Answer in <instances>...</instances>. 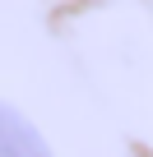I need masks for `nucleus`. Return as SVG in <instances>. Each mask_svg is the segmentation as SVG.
Masks as SVG:
<instances>
[{"instance_id":"1","label":"nucleus","mask_w":153,"mask_h":157,"mask_svg":"<svg viewBox=\"0 0 153 157\" xmlns=\"http://www.w3.org/2000/svg\"><path fill=\"white\" fill-rule=\"evenodd\" d=\"M0 157H51L37 125L19 116L14 106H0Z\"/></svg>"}]
</instances>
